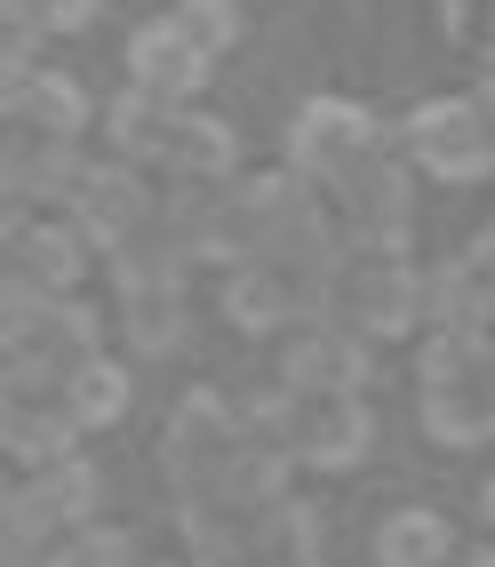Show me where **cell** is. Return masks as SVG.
<instances>
[{
  "mask_svg": "<svg viewBox=\"0 0 495 567\" xmlns=\"http://www.w3.org/2000/svg\"><path fill=\"white\" fill-rule=\"evenodd\" d=\"M408 153L424 161L432 176H447V184L487 176L495 168V121H487V104H455V96L424 104L408 121Z\"/></svg>",
  "mask_w": 495,
  "mask_h": 567,
  "instance_id": "obj_1",
  "label": "cell"
},
{
  "mask_svg": "<svg viewBox=\"0 0 495 567\" xmlns=\"http://www.w3.org/2000/svg\"><path fill=\"white\" fill-rule=\"evenodd\" d=\"M368 153H375V121L352 104H303V121L288 136V161L303 176H352Z\"/></svg>",
  "mask_w": 495,
  "mask_h": 567,
  "instance_id": "obj_2",
  "label": "cell"
},
{
  "mask_svg": "<svg viewBox=\"0 0 495 567\" xmlns=\"http://www.w3.org/2000/svg\"><path fill=\"white\" fill-rule=\"evenodd\" d=\"M208 56L216 49H200L193 32H184V17H168V24H144L136 41H128V72H136V89H152V96H193L200 81H208Z\"/></svg>",
  "mask_w": 495,
  "mask_h": 567,
  "instance_id": "obj_3",
  "label": "cell"
},
{
  "mask_svg": "<svg viewBox=\"0 0 495 567\" xmlns=\"http://www.w3.org/2000/svg\"><path fill=\"white\" fill-rule=\"evenodd\" d=\"M344 296H352V320H360L368 336H392V328L415 320V296H424V288L400 272V256L360 248V256H352V272H344Z\"/></svg>",
  "mask_w": 495,
  "mask_h": 567,
  "instance_id": "obj_4",
  "label": "cell"
},
{
  "mask_svg": "<svg viewBox=\"0 0 495 567\" xmlns=\"http://www.w3.org/2000/svg\"><path fill=\"white\" fill-rule=\"evenodd\" d=\"M72 216H81V233L96 248H121V240L144 233V184L128 168H96V176H81V193H72Z\"/></svg>",
  "mask_w": 495,
  "mask_h": 567,
  "instance_id": "obj_5",
  "label": "cell"
},
{
  "mask_svg": "<svg viewBox=\"0 0 495 567\" xmlns=\"http://www.w3.org/2000/svg\"><path fill=\"white\" fill-rule=\"evenodd\" d=\"M280 375H288V392H352L360 375H368V360H360L352 336L320 328V336H303V344L280 360Z\"/></svg>",
  "mask_w": 495,
  "mask_h": 567,
  "instance_id": "obj_6",
  "label": "cell"
},
{
  "mask_svg": "<svg viewBox=\"0 0 495 567\" xmlns=\"http://www.w3.org/2000/svg\"><path fill=\"white\" fill-rule=\"evenodd\" d=\"M9 193H81V161H72V136H41L32 128L9 153Z\"/></svg>",
  "mask_w": 495,
  "mask_h": 567,
  "instance_id": "obj_7",
  "label": "cell"
},
{
  "mask_svg": "<svg viewBox=\"0 0 495 567\" xmlns=\"http://www.w3.org/2000/svg\"><path fill=\"white\" fill-rule=\"evenodd\" d=\"M424 296H432V320L455 328V336H479L487 328V305H495V288H487L479 264H440Z\"/></svg>",
  "mask_w": 495,
  "mask_h": 567,
  "instance_id": "obj_8",
  "label": "cell"
},
{
  "mask_svg": "<svg viewBox=\"0 0 495 567\" xmlns=\"http://www.w3.org/2000/svg\"><path fill=\"white\" fill-rule=\"evenodd\" d=\"M9 104H17V121H32L41 136H81V121H89V96L64 81V72H41V81H17L9 89Z\"/></svg>",
  "mask_w": 495,
  "mask_h": 567,
  "instance_id": "obj_9",
  "label": "cell"
},
{
  "mask_svg": "<svg viewBox=\"0 0 495 567\" xmlns=\"http://www.w3.org/2000/svg\"><path fill=\"white\" fill-rule=\"evenodd\" d=\"M296 447L312 464H360L368 456V415L352 408V400H336V408H320L312 424H296Z\"/></svg>",
  "mask_w": 495,
  "mask_h": 567,
  "instance_id": "obj_10",
  "label": "cell"
},
{
  "mask_svg": "<svg viewBox=\"0 0 495 567\" xmlns=\"http://www.w3.org/2000/svg\"><path fill=\"white\" fill-rule=\"evenodd\" d=\"M161 168L224 176V168H233V128H224V121H200V112H176V136H168V161H161Z\"/></svg>",
  "mask_w": 495,
  "mask_h": 567,
  "instance_id": "obj_11",
  "label": "cell"
},
{
  "mask_svg": "<svg viewBox=\"0 0 495 567\" xmlns=\"http://www.w3.org/2000/svg\"><path fill=\"white\" fill-rule=\"evenodd\" d=\"M375 551H384V567H440L447 559V519L440 512H400V519H384Z\"/></svg>",
  "mask_w": 495,
  "mask_h": 567,
  "instance_id": "obj_12",
  "label": "cell"
},
{
  "mask_svg": "<svg viewBox=\"0 0 495 567\" xmlns=\"http://www.w3.org/2000/svg\"><path fill=\"white\" fill-rule=\"evenodd\" d=\"M288 312H312V296H296L272 264H256V272L233 280V320H240V328H272V320H288Z\"/></svg>",
  "mask_w": 495,
  "mask_h": 567,
  "instance_id": "obj_13",
  "label": "cell"
},
{
  "mask_svg": "<svg viewBox=\"0 0 495 567\" xmlns=\"http://www.w3.org/2000/svg\"><path fill=\"white\" fill-rule=\"evenodd\" d=\"M64 400H72V424H112V415L128 408V375L104 368V360H81L64 375Z\"/></svg>",
  "mask_w": 495,
  "mask_h": 567,
  "instance_id": "obj_14",
  "label": "cell"
},
{
  "mask_svg": "<svg viewBox=\"0 0 495 567\" xmlns=\"http://www.w3.org/2000/svg\"><path fill=\"white\" fill-rule=\"evenodd\" d=\"M17 248H24V272H32V280H81V264H89L81 233H56V224H41V233H24Z\"/></svg>",
  "mask_w": 495,
  "mask_h": 567,
  "instance_id": "obj_15",
  "label": "cell"
},
{
  "mask_svg": "<svg viewBox=\"0 0 495 567\" xmlns=\"http://www.w3.org/2000/svg\"><path fill=\"white\" fill-rule=\"evenodd\" d=\"M9 447L24 464H56L72 447V424H64V415H9Z\"/></svg>",
  "mask_w": 495,
  "mask_h": 567,
  "instance_id": "obj_16",
  "label": "cell"
},
{
  "mask_svg": "<svg viewBox=\"0 0 495 567\" xmlns=\"http://www.w3.org/2000/svg\"><path fill=\"white\" fill-rule=\"evenodd\" d=\"M128 336H136V352H168L176 336H184V312L168 305V288H161V296H136V305H128Z\"/></svg>",
  "mask_w": 495,
  "mask_h": 567,
  "instance_id": "obj_17",
  "label": "cell"
},
{
  "mask_svg": "<svg viewBox=\"0 0 495 567\" xmlns=\"http://www.w3.org/2000/svg\"><path fill=\"white\" fill-rule=\"evenodd\" d=\"M176 17H184V32H193L200 49H224V41L240 32V9H233V0H184Z\"/></svg>",
  "mask_w": 495,
  "mask_h": 567,
  "instance_id": "obj_18",
  "label": "cell"
},
{
  "mask_svg": "<svg viewBox=\"0 0 495 567\" xmlns=\"http://www.w3.org/2000/svg\"><path fill=\"white\" fill-rule=\"evenodd\" d=\"M49 496H56V512H64V519H89V504H96V472H89V464L49 472Z\"/></svg>",
  "mask_w": 495,
  "mask_h": 567,
  "instance_id": "obj_19",
  "label": "cell"
},
{
  "mask_svg": "<svg viewBox=\"0 0 495 567\" xmlns=\"http://www.w3.org/2000/svg\"><path fill=\"white\" fill-rule=\"evenodd\" d=\"M32 17L56 24V32H72V24H89V17H96V0H32Z\"/></svg>",
  "mask_w": 495,
  "mask_h": 567,
  "instance_id": "obj_20",
  "label": "cell"
},
{
  "mask_svg": "<svg viewBox=\"0 0 495 567\" xmlns=\"http://www.w3.org/2000/svg\"><path fill=\"white\" fill-rule=\"evenodd\" d=\"M479 375H487V408H495V352H487V360H479Z\"/></svg>",
  "mask_w": 495,
  "mask_h": 567,
  "instance_id": "obj_21",
  "label": "cell"
},
{
  "mask_svg": "<svg viewBox=\"0 0 495 567\" xmlns=\"http://www.w3.org/2000/svg\"><path fill=\"white\" fill-rule=\"evenodd\" d=\"M479 104H487V121H495V72H487V89H479Z\"/></svg>",
  "mask_w": 495,
  "mask_h": 567,
  "instance_id": "obj_22",
  "label": "cell"
},
{
  "mask_svg": "<svg viewBox=\"0 0 495 567\" xmlns=\"http://www.w3.org/2000/svg\"><path fill=\"white\" fill-rule=\"evenodd\" d=\"M272 567H312V551H296V559H272Z\"/></svg>",
  "mask_w": 495,
  "mask_h": 567,
  "instance_id": "obj_23",
  "label": "cell"
},
{
  "mask_svg": "<svg viewBox=\"0 0 495 567\" xmlns=\"http://www.w3.org/2000/svg\"><path fill=\"white\" fill-rule=\"evenodd\" d=\"M487 519H495V480H487Z\"/></svg>",
  "mask_w": 495,
  "mask_h": 567,
  "instance_id": "obj_24",
  "label": "cell"
},
{
  "mask_svg": "<svg viewBox=\"0 0 495 567\" xmlns=\"http://www.w3.org/2000/svg\"><path fill=\"white\" fill-rule=\"evenodd\" d=\"M472 567H495V551H487V559H472Z\"/></svg>",
  "mask_w": 495,
  "mask_h": 567,
  "instance_id": "obj_25",
  "label": "cell"
}]
</instances>
